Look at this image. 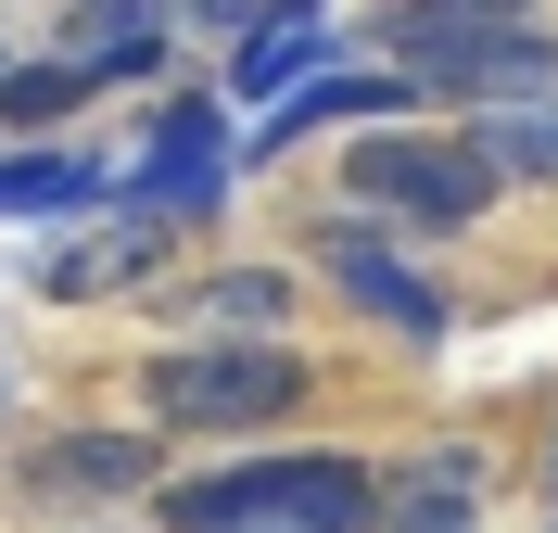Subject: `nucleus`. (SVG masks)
I'll list each match as a JSON object with an SVG mask.
<instances>
[{"label": "nucleus", "instance_id": "f257e3e1", "mask_svg": "<svg viewBox=\"0 0 558 533\" xmlns=\"http://www.w3.org/2000/svg\"><path fill=\"white\" fill-rule=\"evenodd\" d=\"M166 533H381V483L355 458H229L153 496Z\"/></svg>", "mask_w": 558, "mask_h": 533}, {"label": "nucleus", "instance_id": "a211bd4d", "mask_svg": "<svg viewBox=\"0 0 558 533\" xmlns=\"http://www.w3.org/2000/svg\"><path fill=\"white\" fill-rule=\"evenodd\" d=\"M191 26H216V38H254V0H178Z\"/></svg>", "mask_w": 558, "mask_h": 533}, {"label": "nucleus", "instance_id": "6e6552de", "mask_svg": "<svg viewBox=\"0 0 558 533\" xmlns=\"http://www.w3.org/2000/svg\"><path fill=\"white\" fill-rule=\"evenodd\" d=\"M330 51H343V26H330V0H279V13H267L254 38H229V89L279 114L292 89H305V76H330Z\"/></svg>", "mask_w": 558, "mask_h": 533}, {"label": "nucleus", "instance_id": "9d476101", "mask_svg": "<svg viewBox=\"0 0 558 533\" xmlns=\"http://www.w3.org/2000/svg\"><path fill=\"white\" fill-rule=\"evenodd\" d=\"M166 470V432H51L26 458V483L38 496H140Z\"/></svg>", "mask_w": 558, "mask_h": 533}, {"label": "nucleus", "instance_id": "39448f33", "mask_svg": "<svg viewBox=\"0 0 558 533\" xmlns=\"http://www.w3.org/2000/svg\"><path fill=\"white\" fill-rule=\"evenodd\" d=\"M216 191H229V141H216V102L191 89V102L153 114V141H140V166H128V216H166V229H191Z\"/></svg>", "mask_w": 558, "mask_h": 533}, {"label": "nucleus", "instance_id": "4468645a", "mask_svg": "<svg viewBox=\"0 0 558 533\" xmlns=\"http://www.w3.org/2000/svg\"><path fill=\"white\" fill-rule=\"evenodd\" d=\"M114 204V166L89 153H0V216H89Z\"/></svg>", "mask_w": 558, "mask_h": 533}, {"label": "nucleus", "instance_id": "dca6fc26", "mask_svg": "<svg viewBox=\"0 0 558 533\" xmlns=\"http://www.w3.org/2000/svg\"><path fill=\"white\" fill-rule=\"evenodd\" d=\"M64 38H76V64H114L140 38H166V0H64Z\"/></svg>", "mask_w": 558, "mask_h": 533}, {"label": "nucleus", "instance_id": "ddd939ff", "mask_svg": "<svg viewBox=\"0 0 558 533\" xmlns=\"http://www.w3.org/2000/svg\"><path fill=\"white\" fill-rule=\"evenodd\" d=\"M470 521H483V470L457 458V445L418 458L407 483H381V533H470Z\"/></svg>", "mask_w": 558, "mask_h": 533}, {"label": "nucleus", "instance_id": "aec40b11", "mask_svg": "<svg viewBox=\"0 0 558 533\" xmlns=\"http://www.w3.org/2000/svg\"><path fill=\"white\" fill-rule=\"evenodd\" d=\"M0 76H13V64H0Z\"/></svg>", "mask_w": 558, "mask_h": 533}, {"label": "nucleus", "instance_id": "1a4fd4ad", "mask_svg": "<svg viewBox=\"0 0 558 533\" xmlns=\"http://www.w3.org/2000/svg\"><path fill=\"white\" fill-rule=\"evenodd\" d=\"M418 102H470V114H521V102H558V26H508V38H483L470 64L418 76Z\"/></svg>", "mask_w": 558, "mask_h": 533}, {"label": "nucleus", "instance_id": "f3484780", "mask_svg": "<svg viewBox=\"0 0 558 533\" xmlns=\"http://www.w3.org/2000/svg\"><path fill=\"white\" fill-rule=\"evenodd\" d=\"M102 89V64H13L0 76V128H51V114H76Z\"/></svg>", "mask_w": 558, "mask_h": 533}, {"label": "nucleus", "instance_id": "f03ea898", "mask_svg": "<svg viewBox=\"0 0 558 533\" xmlns=\"http://www.w3.org/2000/svg\"><path fill=\"white\" fill-rule=\"evenodd\" d=\"M343 204L368 216V229H407V242H445V229H483L495 204V166L470 153V128H381V141H355L343 153Z\"/></svg>", "mask_w": 558, "mask_h": 533}, {"label": "nucleus", "instance_id": "2eb2a0df", "mask_svg": "<svg viewBox=\"0 0 558 533\" xmlns=\"http://www.w3.org/2000/svg\"><path fill=\"white\" fill-rule=\"evenodd\" d=\"M470 153L495 166V191H508V178L558 191V102H521V114H470Z\"/></svg>", "mask_w": 558, "mask_h": 533}, {"label": "nucleus", "instance_id": "0eeeda50", "mask_svg": "<svg viewBox=\"0 0 558 533\" xmlns=\"http://www.w3.org/2000/svg\"><path fill=\"white\" fill-rule=\"evenodd\" d=\"M407 102H418V76H393V64H330V76H305L267 128H242V166H267V153L317 141V128H355V114H407Z\"/></svg>", "mask_w": 558, "mask_h": 533}, {"label": "nucleus", "instance_id": "6ab92c4d", "mask_svg": "<svg viewBox=\"0 0 558 533\" xmlns=\"http://www.w3.org/2000/svg\"><path fill=\"white\" fill-rule=\"evenodd\" d=\"M546 483H558V445H546Z\"/></svg>", "mask_w": 558, "mask_h": 533}, {"label": "nucleus", "instance_id": "423d86ee", "mask_svg": "<svg viewBox=\"0 0 558 533\" xmlns=\"http://www.w3.org/2000/svg\"><path fill=\"white\" fill-rule=\"evenodd\" d=\"M508 26H533V0H393L368 38H381L393 76H445V64H470V51L508 38Z\"/></svg>", "mask_w": 558, "mask_h": 533}, {"label": "nucleus", "instance_id": "20e7f679", "mask_svg": "<svg viewBox=\"0 0 558 533\" xmlns=\"http://www.w3.org/2000/svg\"><path fill=\"white\" fill-rule=\"evenodd\" d=\"M317 267H330V292H343L355 318H381L393 343H445L457 330V305L418 280L407 254H393V229H368V216H330V229H317Z\"/></svg>", "mask_w": 558, "mask_h": 533}, {"label": "nucleus", "instance_id": "7ed1b4c3", "mask_svg": "<svg viewBox=\"0 0 558 533\" xmlns=\"http://www.w3.org/2000/svg\"><path fill=\"white\" fill-rule=\"evenodd\" d=\"M153 432H267L305 407V355L292 343H166L140 368Z\"/></svg>", "mask_w": 558, "mask_h": 533}, {"label": "nucleus", "instance_id": "9b49d317", "mask_svg": "<svg viewBox=\"0 0 558 533\" xmlns=\"http://www.w3.org/2000/svg\"><path fill=\"white\" fill-rule=\"evenodd\" d=\"M178 330H204V343H279L292 330V267H216L166 305Z\"/></svg>", "mask_w": 558, "mask_h": 533}, {"label": "nucleus", "instance_id": "f8f14e48", "mask_svg": "<svg viewBox=\"0 0 558 533\" xmlns=\"http://www.w3.org/2000/svg\"><path fill=\"white\" fill-rule=\"evenodd\" d=\"M166 242H178L166 216H114V229H89V242L38 254V292H51V305H76V292H114V280H140V267H153Z\"/></svg>", "mask_w": 558, "mask_h": 533}]
</instances>
